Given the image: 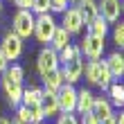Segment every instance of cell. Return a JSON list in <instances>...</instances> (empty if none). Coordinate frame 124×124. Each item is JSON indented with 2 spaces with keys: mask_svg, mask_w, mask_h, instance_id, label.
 <instances>
[{
  "mask_svg": "<svg viewBox=\"0 0 124 124\" xmlns=\"http://www.w3.org/2000/svg\"><path fill=\"white\" fill-rule=\"evenodd\" d=\"M14 5L18 9H32V0H14Z\"/></svg>",
  "mask_w": 124,
  "mask_h": 124,
  "instance_id": "4dcf8cb0",
  "label": "cell"
},
{
  "mask_svg": "<svg viewBox=\"0 0 124 124\" xmlns=\"http://www.w3.org/2000/svg\"><path fill=\"white\" fill-rule=\"evenodd\" d=\"M41 108H43V115H45V117H56V115L61 113V111H59V99H56V93L43 90Z\"/></svg>",
  "mask_w": 124,
  "mask_h": 124,
  "instance_id": "9a60e30c",
  "label": "cell"
},
{
  "mask_svg": "<svg viewBox=\"0 0 124 124\" xmlns=\"http://www.w3.org/2000/svg\"><path fill=\"white\" fill-rule=\"evenodd\" d=\"M61 63H59V52L56 50H52L50 45H43V50L39 52V56H36V70H39V75H47V72H54L59 70Z\"/></svg>",
  "mask_w": 124,
  "mask_h": 124,
  "instance_id": "5b68a950",
  "label": "cell"
},
{
  "mask_svg": "<svg viewBox=\"0 0 124 124\" xmlns=\"http://www.w3.org/2000/svg\"><path fill=\"white\" fill-rule=\"evenodd\" d=\"M56 30V20L52 14H41V16L34 18V39L41 43V45H47L52 41V34Z\"/></svg>",
  "mask_w": 124,
  "mask_h": 124,
  "instance_id": "7a4b0ae2",
  "label": "cell"
},
{
  "mask_svg": "<svg viewBox=\"0 0 124 124\" xmlns=\"http://www.w3.org/2000/svg\"><path fill=\"white\" fill-rule=\"evenodd\" d=\"M93 104H95V95L88 88H81L77 90V108H75V115H86L93 111Z\"/></svg>",
  "mask_w": 124,
  "mask_h": 124,
  "instance_id": "4fadbf2b",
  "label": "cell"
},
{
  "mask_svg": "<svg viewBox=\"0 0 124 124\" xmlns=\"http://www.w3.org/2000/svg\"><path fill=\"white\" fill-rule=\"evenodd\" d=\"M97 9H99V16L104 18L108 25H115L120 20V14H122L120 0H99V2H97Z\"/></svg>",
  "mask_w": 124,
  "mask_h": 124,
  "instance_id": "8fae6325",
  "label": "cell"
},
{
  "mask_svg": "<svg viewBox=\"0 0 124 124\" xmlns=\"http://www.w3.org/2000/svg\"><path fill=\"white\" fill-rule=\"evenodd\" d=\"M0 86H2V93H5L7 101H9V106H11V108L20 106V99H23L25 86L20 84V81H14V79H9L7 75H2V79H0Z\"/></svg>",
  "mask_w": 124,
  "mask_h": 124,
  "instance_id": "52a82bcc",
  "label": "cell"
},
{
  "mask_svg": "<svg viewBox=\"0 0 124 124\" xmlns=\"http://www.w3.org/2000/svg\"><path fill=\"white\" fill-rule=\"evenodd\" d=\"M115 120H117V124H124V111H120V115H115Z\"/></svg>",
  "mask_w": 124,
  "mask_h": 124,
  "instance_id": "836d02e7",
  "label": "cell"
},
{
  "mask_svg": "<svg viewBox=\"0 0 124 124\" xmlns=\"http://www.w3.org/2000/svg\"><path fill=\"white\" fill-rule=\"evenodd\" d=\"M88 34H93V36H99V39H106V34H108V30H111V25L106 23L101 16H97V18H93L88 25Z\"/></svg>",
  "mask_w": 124,
  "mask_h": 124,
  "instance_id": "ffe728a7",
  "label": "cell"
},
{
  "mask_svg": "<svg viewBox=\"0 0 124 124\" xmlns=\"http://www.w3.org/2000/svg\"><path fill=\"white\" fill-rule=\"evenodd\" d=\"M70 43H72V36L65 32L61 25H56V30H54V34H52V41H50V47L56 50V52H61V50H63L65 45H70Z\"/></svg>",
  "mask_w": 124,
  "mask_h": 124,
  "instance_id": "d6986e66",
  "label": "cell"
},
{
  "mask_svg": "<svg viewBox=\"0 0 124 124\" xmlns=\"http://www.w3.org/2000/svg\"><path fill=\"white\" fill-rule=\"evenodd\" d=\"M23 39L20 36H16L11 30L9 32H5V36H2V41H0V52L5 54V59L7 61H18L20 56H23Z\"/></svg>",
  "mask_w": 124,
  "mask_h": 124,
  "instance_id": "277c9868",
  "label": "cell"
},
{
  "mask_svg": "<svg viewBox=\"0 0 124 124\" xmlns=\"http://www.w3.org/2000/svg\"><path fill=\"white\" fill-rule=\"evenodd\" d=\"M68 7H72L70 0H50V14H63Z\"/></svg>",
  "mask_w": 124,
  "mask_h": 124,
  "instance_id": "4316f807",
  "label": "cell"
},
{
  "mask_svg": "<svg viewBox=\"0 0 124 124\" xmlns=\"http://www.w3.org/2000/svg\"><path fill=\"white\" fill-rule=\"evenodd\" d=\"M104 63H106V68H108L113 79H122L124 77V54L120 52V50L117 52H111L104 59Z\"/></svg>",
  "mask_w": 124,
  "mask_h": 124,
  "instance_id": "7c38bea8",
  "label": "cell"
},
{
  "mask_svg": "<svg viewBox=\"0 0 124 124\" xmlns=\"http://www.w3.org/2000/svg\"><path fill=\"white\" fill-rule=\"evenodd\" d=\"M75 7H77V11H79V16H81V20H84V25H88L93 18L99 16L97 0H79Z\"/></svg>",
  "mask_w": 124,
  "mask_h": 124,
  "instance_id": "5bb4252c",
  "label": "cell"
},
{
  "mask_svg": "<svg viewBox=\"0 0 124 124\" xmlns=\"http://www.w3.org/2000/svg\"><path fill=\"white\" fill-rule=\"evenodd\" d=\"M0 16H2V0H0Z\"/></svg>",
  "mask_w": 124,
  "mask_h": 124,
  "instance_id": "8d00e7d4",
  "label": "cell"
},
{
  "mask_svg": "<svg viewBox=\"0 0 124 124\" xmlns=\"http://www.w3.org/2000/svg\"><path fill=\"white\" fill-rule=\"evenodd\" d=\"M34 14L30 9H18L16 14H14V18H11V32L20 36V39H30V36L34 34Z\"/></svg>",
  "mask_w": 124,
  "mask_h": 124,
  "instance_id": "3957f363",
  "label": "cell"
},
{
  "mask_svg": "<svg viewBox=\"0 0 124 124\" xmlns=\"http://www.w3.org/2000/svg\"><path fill=\"white\" fill-rule=\"evenodd\" d=\"M9 65H11V63L5 59V54H2V52H0V75H2V72H5L7 68H9Z\"/></svg>",
  "mask_w": 124,
  "mask_h": 124,
  "instance_id": "1f68e13d",
  "label": "cell"
},
{
  "mask_svg": "<svg viewBox=\"0 0 124 124\" xmlns=\"http://www.w3.org/2000/svg\"><path fill=\"white\" fill-rule=\"evenodd\" d=\"M120 7H122V14H124V0H120Z\"/></svg>",
  "mask_w": 124,
  "mask_h": 124,
  "instance_id": "d590c367",
  "label": "cell"
},
{
  "mask_svg": "<svg viewBox=\"0 0 124 124\" xmlns=\"http://www.w3.org/2000/svg\"><path fill=\"white\" fill-rule=\"evenodd\" d=\"M79 50H81V56H86L88 61H97V59H101V54H104L106 43H104V39H99V36L86 34L81 45H79Z\"/></svg>",
  "mask_w": 124,
  "mask_h": 124,
  "instance_id": "8992f818",
  "label": "cell"
},
{
  "mask_svg": "<svg viewBox=\"0 0 124 124\" xmlns=\"http://www.w3.org/2000/svg\"><path fill=\"white\" fill-rule=\"evenodd\" d=\"M16 122H20V124H30V113H27V108L20 104V106H16V117H14Z\"/></svg>",
  "mask_w": 124,
  "mask_h": 124,
  "instance_id": "f1b7e54d",
  "label": "cell"
},
{
  "mask_svg": "<svg viewBox=\"0 0 124 124\" xmlns=\"http://www.w3.org/2000/svg\"><path fill=\"white\" fill-rule=\"evenodd\" d=\"M75 56H81V50H79V45H75V43H70V45H65L61 52H59V63L63 65V63H68V61H72Z\"/></svg>",
  "mask_w": 124,
  "mask_h": 124,
  "instance_id": "7402d4cb",
  "label": "cell"
},
{
  "mask_svg": "<svg viewBox=\"0 0 124 124\" xmlns=\"http://www.w3.org/2000/svg\"><path fill=\"white\" fill-rule=\"evenodd\" d=\"M56 124H79V117L75 113H59L56 115Z\"/></svg>",
  "mask_w": 124,
  "mask_h": 124,
  "instance_id": "83f0119b",
  "label": "cell"
},
{
  "mask_svg": "<svg viewBox=\"0 0 124 124\" xmlns=\"http://www.w3.org/2000/svg\"><path fill=\"white\" fill-rule=\"evenodd\" d=\"M106 93H108V101H111V106L115 108H124V84H120V81H113L111 86L106 88Z\"/></svg>",
  "mask_w": 124,
  "mask_h": 124,
  "instance_id": "ac0fdd59",
  "label": "cell"
},
{
  "mask_svg": "<svg viewBox=\"0 0 124 124\" xmlns=\"http://www.w3.org/2000/svg\"><path fill=\"white\" fill-rule=\"evenodd\" d=\"M79 124H99V120L95 117L93 113H86V115H81V120H79Z\"/></svg>",
  "mask_w": 124,
  "mask_h": 124,
  "instance_id": "f546056e",
  "label": "cell"
},
{
  "mask_svg": "<svg viewBox=\"0 0 124 124\" xmlns=\"http://www.w3.org/2000/svg\"><path fill=\"white\" fill-rule=\"evenodd\" d=\"M63 20H61V27L65 32H68L70 36H75V34H81V30H84V20H81V16H79V11H77V7H68L63 14Z\"/></svg>",
  "mask_w": 124,
  "mask_h": 124,
  "instance_id": "9c48e42d",
  "label": "cell"
},
{
  "mask_svg": "<svg viewBox=\"0 0 124 124\" xmlns=\"http://www.w3.org/2000/svg\"><path fill=\"white\" fill-rule=\"evenodd\" d=\"M61 72H63L65 84H72V86H75L79 79L84 77V56H75L72 61L63 63L61 65Z\"/></svg>",
  "mask_w": 124,
  "mask_h": 124,
  "instance_id": "30bf717a",
  "label": "cell"
},
{
  "mask_svg": "<svg viewBox=\"0 0 124 124\" xmlns=\"http://www.w3.org/2000/svg\"><path fill=\"white\" fill-rule=\"evenodd\" d=\"M113 43L124 50V20H117L113 27Z\"/></svg>",
  "mask_w": 124,
  "mask_h": 124,
  "instance_id": "d4e9b609",
  "label": "cell"
},
{
  "mask_svg": "<svg viewBox=\"0 0 124 124\" xmlns=\"http://www.w3.org/2000/svg\"><path fill=\"white\" fill-rule=\"evenodd\" d=\"M36 124H43V122H36Z\"/></svg>",
  "mask_w": 124,
  "mask_h": 124,
  "instance_id": "ab89813d",
  "label": "cell"
},
{
  "mask_svg": "<svg viewBox=\"0 0 124 124\" xmlns=\"http://www.w3.org/2000/svg\"><path fill=\"white\" fill-rule=\"evenodd\" d=\"M99 124H117V120H115V113H113V115H108L106 120H101Z\"/></svg>",
  "mask_w": 124,
  "mask_h": 124,
  "instance_id": "d6a6232c",
  "label": "cell"
},
{
  "mask_svg": "<svg viewBox=\"0 0 124 124\" xmlns=\"http://www.w3.org/2000/svg\"><path fill=\"white\" fill-rule=\"evenodd\" d=\"M34 16H41V14H50V0H32V9Z\"/></svg>",
  "mask_w": 124,
  "mask_h": 124,
  "instance_id": "484cf974",
  "label": "cell"
},
{
  "mask_svg": "<svg viewBox=\"0 0 124 124\" xmlns=\"http://www.w3.org/2000/svg\"><path fill=\"white\" fill-rule=\"evenodd\" d=\"M11 124H20V122H16V120H11Z\"/></svg>",
  "mask_w": 124,
  "mask_h": 124,
  "instance_id": "f35d334b",
  "label": "cell"
},
{
  "mask_svg": "<svg viewBox=\"0 0 124 124\" xmlns=\"http://www.w3.org/2000/svg\"><path fill=\"white\" fill-rule=\"evenodd\" d=\"M70 2H72V5H77V2H79V0H70Z\"/></svg>",
  "mask_w": 124,
  "mask_h": 124,
  "instance_id": "74e56055",
  "label": "cell"
},
{
  "mask_svg": "<svg viewBox=\"0 0 124 124\" xmlns=\"http://www.w3.org/2000/svg\"><path fill=\"white\" fill-rule=\"evenodd\" d=\"M56 99H59V111L61 113H75L77 108V88L72 84H63L59 93H56Z\"/></svg>",
  "mask_w": 124,
  "mask_h": 124,
  "instance_id": "ba28073f",
  "label": "cell"
},
{
  "mask_svg": "<svg viewBox=\"0 0 124 124\" xmlns=\"http://www.w3.org/2000/svg\"><path fill=\"white\" fill-rule=\"evenodd\" d=\"M41 79H43V90H50V93H59V88L65 84L61 68H59V70H54V72H47V75H43Z\"/></svg>",
  "mask_w": 124,
  "mask_h": 124,
  "instance_id": "2e32d148",
  "label": "cell"
},
{
  "mask_svg": "<svg viewBox=\"0 0 124 124\" xmlns=\"http://www.w3.org/2000/svg\"><path fill=\"white\" fill-rule=\"evenodd\" d=\"M2 75H7L9 79H14V81H20L23 84V79H25V70H23V65H18V63H14V65H9Z\"/></svg>",
  "mask_w": 124,
  "mask_h": 124,
  "instance_id": "603a6c76",
  "label": "cell"
},
{
  "mask_svg": "<svg viewBox=\"0 0 124 124\" xmlns=\"http://www.w3.org/2000/svg\"><path fill=\"white\" fill-rule=\"evenodd\" d=\"M41 99H43V88L32 86V88H25L23 90V99H20V104H23V106H32V104H41Z\"/></svg>",
  "mask_w": 124,
  "mask_h": 124,
  "instance_id": "44dd1931",
  "label": "cell"
},
{
  "mask_svg": "<svg viewBox=\"0 0 124 124\" xmlns=\"http://www.w3.org/2000/svg\"><path fill=\"white\" fill-rule=\"evenodd\" d=\"M0 124H11V120H7V117H0Z\"/></svg>",
  "mask_w": 124,
  "mask_h": 124,
  "instance_id": "e575fe53",
  "label": "cell"
},
{
  "mask_svg": "<svg viewBox=\"0 0 124 124\" xmlns=\"http://www.w3.org/2000/svg\"><path fill=\"white\" fill-rule=\"evenodd\" d=\"M84 77H86V81H90L93 86H99L101 90H106L113 84V77H111V72H108L106 63L101 59L84 63Z\"/></svg>",
  "mask_w": 124,
  "mask_h": 124,
  "instance_id": "6da1fadb",
  "label": "cell"
},
{
  "mask_svg": "<svg viewBox=\"0 0 124 124\" xmlns=\"http://www.w3.org/2000/svg\"><path fill=\"white\" fill-rule=\"evenodd\" d=\"M90 113L99 122L106 120L108 115H113V106H111V101H108V97H95V104H93V111Z\"/></svg>",
  "mask_w": 124,
  "mask_h": 124,
  "instance_id": "e0dca14e",
  "label": "cell"
},
{
  "mask_svg": "<svg viewBox=\"0 0 124 124\" xmlns=\"http://www.w3.org/2000/svg\"><path fill=\"white\" fill-rule=\"evenodd\" d=\"M25 108H27V113H30V124H36V122H43V120H45L41 104H32V106H25Z\"/></svg>",
  "mask_w": 124,
  "mask_h": 124,
  "instance_id": "cb8c5ba5",
  "label": "cell"
}]
</instances>
